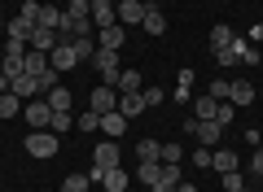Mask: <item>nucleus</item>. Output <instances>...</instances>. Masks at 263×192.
I'll return each mask as SVG.
<instances>
[{
	"instance_id": "1",
	"label": "nucleus",
	"mask_w": 263,
	"mask_h": 192,
	"mask_svg": "<svg viewBox=\"0 0 263 192\" xmlns=\"http://www.w3.org/2000/svg\"><path fill=\"white\" fill-rule=\"evenodd\" d=\"M184 131L197 140V144H206V148H215V144H219V136H224V127H219L215 118H206V122H202V118H189V122H184Z\"/></svg>"
},
{
	"instance_id": "2",
	"label": "nucleus",
	"mask_w": 263,
	"mask_h": 192,
	"mask_svg": "<svg viewBox=\"0 0 263 192\" xmlns=\"http://www.w3.org/2000/svg\"><path fill=\"white\" fill-rule=\"evenodd\" d=\"M110 166H119V140H101V144H97L88 179H101V170H110Z\"/></svg>"
},
{
	"instance_id": "3",
	"label": "nucleus",
	"mask_w": 263,
	"mask_h": 192,
	"mask_svg": "<svg viewBox=\"0 0 263 192\" xmlns=\"http://www.w3.org/2000/svg\"><path fill=\"white\" fill-rule=\"evenodd\" d=\"M22 144H27V157H40V162L57 153V136H53V131H27Z\"/></svg>"
},
{
	"instance_id": "4",
	"label": "nucleus",
	"mask_w": 263,
	"mask_h": 192,
	"mask_svg": "<svg viewBox=\"0 0 263 192\" xmlns=\"http://www.w3.org/2000/svg\"><path fill=\"white\" fill-rule=\"evenodd\" d=\"M88 110L101 118V114H114L119 110V88H110V83H101V88H92V96H88Z\"/></svg>"
},
{
	"instance_id": "5",
	"label": "nucleus",
	"mask_w": 263,
	"mask_h": 192,
	"mask_svg": "<svg viewBox=\"0 0 263 192\" xmlns=\"http://www.w3.org/2000/svg\"><path fill=\"white\" fill-rule=\"evenodd\" d=\"M92 61H97V70H101V79L114 88V83H119V74H123V70H119V53H114V48H97Z\"/></svg>"
},
{
	"instance_id": "6",
	"label": "nucleus",
	"mask_w": 263,
	"mask_h": 192,
	"mask_svg": "<svg viewBox=\"0 0 263 192\" xmlns=\"http://www.w3.org/2000/svg\"><path fill=\"white\" fill-rule=\"evenodd\" d=\"M101 183L105 192H123V188H132V175H127V166H110V170H101Z\"/></svg>"
},
{
	"instance_id": "7",
	"label": "nucleus",
	"mask_w": 263,
	"mask_h": 192,
	"mask_svg": "<svg viewBox=\"0 0 263 192\" xmlns=\"http://www.w3.org/2000/svg\"><path fill=\"white\" fill-rule=\"evenodd\" d=\"M114 13H119L123 27H141V22H145V5H141V0H119Z\"/></svg>"
},
{
	"instance_id": "8",
	"label": "nucleus",
	"mask_w": 263,
	"mask_h": 192,
	"mask_svg": "<svg viewBox=\"0 0 263 192\" xmlns=\"http://www.w3.org/2000/svg\"><path fill=\"white\" fill-rule=\"evenodd\" d=\"M48 66H53L57 74H62V70H75V66H79V53H75L70 44H57L53 53H48Z\"/></svg>"
},
{
	"instance_id": "9",
	"label": "nucleus",
	"mask_w": 263,
	"mask_h": 192,
	"mask_svg": "<svg viewBox=\"0 0 263 192\" xmlns=\"http://www.w3.org/2000/svg\"><path fill=\"white\" fill-rule=\"evenodd\" d=\"M48 118H53L48 101H27V122H31V131H48Z\"/></svg>"
},
{
	"instance_id": "10",
	"label": "nucleus",
	"mask_w": 263,
	"mask_h": 192,
	"mask_svg": "<svg viewBox=\"0 0 263 192\" xmlns=\"http://www.w3.org/2000/svg\"><path fill=\"white\" fill-rule=\"evenodd\" d=\"M119 22V13H114V0H92V27H114Z\"/></svg>"
},
{
	"instance_id": "11",
	"label": "nucleus",
	"mask_w": 263,
	"mask_h": 192,
	"mask_svg": "<svg viewBox=\"0 0 263 192\" xmlns=\"http://www.w3.org/2000/svg\"><path fill=\"white\" fill-rule=\"evenodd\" d=\"M9 92L18 96V101H22V96H40V83H35V74L22 70V74H13V79H9Z\"/></svg>"
},
{
	"instance_id": "12",
	"label": "nucleus",
	"mask_w": 263,
	"mask_h": 192,
	"mask_svg": "<svg viewBox=\"0 0 263 192\" xmlns=\"http://www.w3.org/2000/svg\"><path fill=\"white\" fill-rule=\"evenodd\" d=\"M228 101L233 105H250L254 101V83L250 79H228Z\"/></svg>"
},
{
	"instance_id": "13",
	"label": "nucleus",
	"mask_w": 263,
	"mask_h": 192,
	"mask_svg": "<svg viewBox=\"0 0 263 192\" xmlns=\"http://www.w3.org/2000/svg\"><path fill=\"white\" fill-rule=\"evenodd\" d=\"M123 39H127V31H123L119 22H114V27H101V31H97V48H114V53H119Z\"/></svg>"
},
{
	"instance_id": "14",
	"label": "nucleus",
	"mask_w": 263,
	"mask_h": 192,
	"mask_svg": "<svg viewBox=\"0 0 263 192\" xmlns=\"http://www.w3.org/2000/svg\"><path fill=\"white\" fill-rule=\"evenodd\" d=\"M149 35H167V13L158 9V5H145V22H141Z\"/></svg>"
},
{
	"instance_id": "15",
	"label": "nucleus",
	"mask_w": 263,
	"mask_h": 192,
	"mask_svg": "<svg viewBox=\"0 0 263 192\" xmlns=\"http://www.w3.org/2000/svg\"><path fill=\"white\" fill-rule=\"evenodd\" d=\"M31 31H35V22H31V18H22V13L5 22V35H9V39H22V44L31 39Z\"/></svg>"
},
{
	"instance_id": "16",
	"label": "nucleus",
	"mask_w": 263,
	"mask_h": 192,
	"mask_svg": "<svg viewBox=\"0 0 263 192\" xmlns=\"http://www.w3.org/2000/svg\"><path fill=\"white\" fill-rule=\"evenodd\" d=\"M119 114H123V118H136V114H145V96H141V92H132V96H123V92H119Z\"/></svg>"
},
{
	"instance_id": "17",
	"label": "nucleus",
	"mask_w": 263,
	"mask_h": 192,
	"mask_svg": "<svg viewBox=\"0 0 263 192\" xmlns=\"http://www.w3.org/2000/svg\"><path fill=\"white\" fill-rule=\"evenodd\" d=\"M101 131H105V140H119L123 131H127V118H123L119 110H114V114H101Z\"/></svg>"
},
{
	"instance_id": "18",
	"label": "nucleus",
	"mask_w": 263,
	"mask_h": 192,
	"mask_svg": "<svg viewBox=\"0 0 263 192\" xmlns=\"http://www.w3.org/2000/svg\"><path fill=\"white\" fill-rule=\"evenodd\" d=\"M215 110H219L215 96H206V92H197V96H193V118L206 122V118H215Z\"/></svg>"
},
{
	"instance_id": "19",
	"label": "nucleus",
	"mask_w": 263,
	"mask_h": 192,
	"mask_svg": "<svg viewBox=\"0 0 263 192\" xmlns=\"http://www.w3.org/2000/svg\"><path fill=\"white\" fill-rule=\"evenodd\" d=\"M114 88H119L123 96H132V92H145V79H141V70H123Z\"/></svg>"
},
{
	"instance_id": "20",
	"label": "nucleus",
	"mask_w": 263,
	"mask_h": 192,
	"mask_svg": "<svg viewBox=\"0 0 263 192\" xmlns=\"http://www.w3.org/2000/svg\"><path fill=\"white\" fill-rule=\"evenodd\" d=\"M237 39V27H228V22H219V27H211V53L215 48H228Z\"/></svg>"
},
{
	"instance_id": "21",
	"label": "nucleus",
	"mask_w": 263,
	"mask_h": 192,
	"mask_svg": "<svg viewBox=\"0 0 263 192\" xmlns=\"http://www.w3.org/2000/svg\"><path fill=\"white\" fill-rule=\"evenodd\" d=\"M22 70H27V74H35V79H40V74L48 70V53H35V48H27V61H22Z\"/></svg>"
},
{
	"instance_id": "22",
	"label": "nucleus",
	"mask_w": 263,
	"mask_h": 192,
	"mask_svg": "<svg viewBox=\"0 0 263 192\" xmlns=\"http://www.w3.org/2000/svg\"><path fill=\"white\" fill-rule=\"evenodd\" d=\"M70 48L79 53V61H92V57H97V39L92 35H75V39H70Z\"/></svg>"
},
{
	"instance_id": "23",
	"label": "nucleus",
	"mask_w": 263,
	"mask_h": 192,
	"mask_svg": "<svg viewBox=\"0 0 263 192\" xmlns=\"http://www.w3.org/2000/svg\"><path fill=\"white\" fill-rule=\"evenodd\" d=\"M211 166H215L219 175H228V170H237V153H233V148H215V157H211Z\"/></svg>"
},
{
	"instance_id": "24",
	"label": "nucleus",
	"mask_w": 263,
	"mask_h": 192,
	"mask_svg": "<svg viewBox=\"0 0 263 192\" xmlns=\"http://www.w3.org/2000/svg\"><path fill=\"white\" fill-rule=\"evenodd\" d=\"M158 175H162V162H141V166H136V179H141L145 188H154Z\"/></svg>"
},
{
	"instance_id": "25",
	"label": "nucleus",
	"mask_w": 263,
	"mask_h": 192,
	"mask_svg": "<svg viewBox=\"0 0 263 192\" xmlns=\"http://www.w3.org/2000/svg\"><path fill=\"white\" fill-rule=\"evenodd\" d=\"M18 114H22V101L13 96V92H0V122H5V118H18Z\"/></svg>"
},
{
	"instance_id": "26",
	"label": "nucleus",
	"mask_w": 263,
	"mask_h": 192,
	"mask_svg": "<svg viewBox=\"0 0 263 192\" xmlns=\"http://www.w3.org/2000/svg\"><path fill=\"white\" fill-rule=\"evenodd\" d=\"M136 157H141V162H162V144L158 140H141V144H136Z\"/></svg>"
},
{
	"instance_id": "27",
	"label": "nucleus",
	"mask_w": 263,
	"mask_h": 192,
	"mask_svg": "<svg viewBox=\"0 0 263 192\" xmlns=\"http://www.w3.org/2000/svg\"><path fill=\"white\" fill-rule=\"evenodd\" d=\"M44 101H48V110H70V101H75V96H70V92H66V88H62V83H57V88H53V92H48Z\"/></svg>"
},
{
	"instance_id": "28",
	"label": "nucleus",
	"mask_w": 263,
	"mask_h": 192,
	"mask_svg": "<svg viewBox=\"0 0 263 192\" xmlns=\"http://www.w3.org/2000/svg\"><path fill=\"white\" fill-rule=\"evenodd\" d=\"M75 122H70V110H53V118H48V131L53 136H62V131H70Z\"/></svg>"
},
{
	"instance_id": "29",
	"label": "nucleus",
	"mask_w": 263,
	"mask_h": 192,
	"mask_svg": "<svg viewBox=\"0 0 263 192\" xmlns=\"http://www.w3.org/2000/svg\"><path fill=\"white\" fill-rule=\"evenodd\" d=\"M35 83H40V96H48V92H53V88H57V83H62V74H57V70H53V66H48V70H44V74H40V79H35Z\"/></svg>"
},
{
	"instance_id": "30",
	"label": "nucleus",
	"mask_w": 263,
	"mask_h": 192,
	"mask_svg": "<svg viewBox=\"0 0 263 192\" xmlns=\"http://www.w3.org/2000/svg\"><path fill=\"white\" fill-rule=\"evenodd\" d=\"M88 183H92L88 175H66V179H62V192H88Z\"/></svg>"
},
{
	"instance_id": "31",
	"label": "nucleus",
	"mask_w": 263,
	"mask_h": 192,
	"mask_svg": "<svg viewBox=\"0 0 263 192\" xmlns=\"http://www.w3.org/2000/svg\"><path fill=\"white\" fill-rule=\"evenodd\" d=\"M162 162H184V144L180 140H167L162 144Z\"/></svg>"
},
{
	"instance_id": "32",
	"label": "nucleus",
	"mask_w": 263,
	"mask_h": 192,
	"mask_svg": "<svg viewBox=\"0 0 263 192\" xmlns=\"http://www.w3.org/2000/svg\"><path fill=\"white\" fill-rule=\"evenodd\" d=\"M141 96H145V110H158V105L167 101V92H162V88H145Z\"/></svg>"
},
{
	"instance_id": "33",
	"label": "nucleus",
	"mask_w": 263,
	"mask_h": 192,
	"mask_svg": "<svg viewBox=\"0 0 263 192\" xmlns=\"http://www.w3.org/2000/svg\"><path fill=\"white\" fill-rule=\"evenodd\" d=\"M211 157H215V148H206V144H197L193 153H189V162H193V166H211Z\"/></svg>"
},
{
	"instance_id": "34",
	"label": "nucleus",
	"mask_w": 263,
	"mask_h": 192,
	"mask_svg": "<svg viewBox=\"0 0 263 192\" xmlns=\"http://www.w3.org/2000/svg\"><path fill=\"white\" fill-rule=\"evenodd\" d=\"M206 96H215V101H228V79H211V83H206Z\"/></svg>"
},
{
	"instance_id": "35",
	"label": "nucleus",
	"mask_w": 263,
	"mask_h": 192,
	"mask_svg": "<svg viewBox=\"0 0 263 192\" xmlns=\"http://www.w3.org/2000/svg\"><path fill=\"white\" fill-rule=\"evenodd\" d=\"M22 61H27V57H0V70L13 79V74H22Z\"/></svg>"
},
{
	"instance_id": "36",
	"label": "nucleus",
	"mask_w": 263,
	"mask_h": 192,
	"mask_svg": "<svg viewBox=\"0 0 263 192\" xmlns=\"http://www.w3.org/2000/svg\"><path fill=\"white\" fill-rule=\"evenodd\" d=\"M75 127H79V131H101V118H97V114L88 110V114H79V122H75Z\"/></svg>"
},
{
	"instance_id": "37",
	"label": "nucleus",
	"mask_w": 263,
	"mask_h": 192,
	"mask_svg": "<svg viewBox=\"0 0 263 192\" xmlns=\"http://www.w3.org/2000/svg\"><path fill=\"white\" fill-rule=\"evenodd\" d=\"M193 96H197V92L193 88H180V83H176V92H171V101H176V105H193Z\"/></svg>"
},
{
	"instance_id": "38",
	"label": "nucleus",
	"mask_w": 263,
	"mask_h": 192,
	"mask_svg": "<svg viewBox=\"0 0 263 192\" xmlns=\"http://www.w3.org/2000/svg\"><path fill=\"white\" fill-rule=\"evenodd\" d=\"M219 179H224V188H228V192L246 188V183H241V170H228V175H219Z\"/></svg>"
},
{
	"instance_id": "39",
	"label": "nucleus",
	"mask_w": 263,
	"mask_h": 192,
	"mask_svg": "<svg viewBox=\"0 0 263 192\" xmlns=\"http://www.w3.org/2000/svg\"><path fill=\"white\" fill-rule=\"evenodd\" d=\"M18 13H22V18H31V22H35V18H40V0H22V9H18Z\"/></svg>"
},
{
	"instance_id": "40",
	"label": "nucleus",
	"mask_w": 263,
	"mask_h": 192,
	"mask_svg": "<svg viewBox=\"0 0 263 192\" xmlns=\"http://www.w3.org/2000/svg\"><path fill=\"white\" fill-rule=\"evenodd\" d=\"M246 39H250V44L259 48V44H263V22H254V27H250V35H246Z\"/></svg>"
},
{
	"instance_id": "41",
	"label": "nucleus",
	"mask_w": 263,
	"mask_h": 192,
	"mask_svg": "<svg viewBox=\"0 0 263 192\" xmlns=\"http://www.w3.org/2000/svg\"><path fill=\"white\" fill-rule=\"evenodd\" d=\"M250 170H254V175H263V144L254 148V157H250Z\"/></svg>"
},
{
	"instance_id": "42",
	"label": "nucleus",
	"mask_w": 263,
	"mask_h": 192,
	"mask_svg": "<svg viewBox=\"0 0 263 192\" xmlns=\"http://www.w3.org/2000/svg\"><path fill=\"white\" fill-rule=\"evenodd\" d=\"M241 61H246V66H259V48L250 44V48H246V53H241Z\"/></svg>"
},
{
	"instance_id": "43",
	"label": "nucleus",
	"mask_w": 263,
	"mask_h": 192,
	"mask_svg": "<svg viewBox=\"0 0 263 192\" xmlns=\"http://www.w3.org/2000/svg\"><path fill=\"white\" fill-rule=\"evenodd\" d=\"M0 92H9V74L5 70H0Z\"/></svg>"
},
{
	"instance_id": "44",
	"label": "nucleus",
	"mask_w": 263,
	"mask_h": 192,
	"mask_svg": "<svg viewBox=\"0 0 263 192\" xmlns=\"http://www.w3.org/2000/svg\"><path fill=\"white\" fill-rule=\"evenodd\" d=\"M176 192H197V188H193V183H176Z\"/></svg>"
},
{
	"instance_id": "45",
	"label": "nucleus",
	"mask_w": 263,
	"mask_h": 192,
	"mask_svg": "<svg viewBox=\"0 0 263 192\" xmlns=\"http://www.w3.org/2000/svg\"><path fill=\"white\" fill-rule=\"evenodd\" d=\"M145 192H162V188H145Z\"/></svg>"
},
{
	"instance_id": "46",
	"label": "nucleus",
	"mask_w": 263,
	"mask_h": 192,
	"mask_svg": "<svg viewBox=\"0 0 263 192\" xmlns=\"http://www.w3.org/2000/svg\"><path fill=\"white\" fill-rule=\"evenodd\" d=\"M0 31H5V18H0Z\"/></svg>"
},
{
	"instance_id": "47",
	"label": "nucleus",
	"mask_w": 263,
	"mask_h": 192,
	"mask_svg": "<svg viewBox=\"0 0 263 192\" xmlns=\"http://www.w3.org/2000/svg\"><path fill=\"white\" fill-rule=\"evenodd\" d=\"M237 192H250V188H237Z\"/></svg>"
},
{
	"instance_id": "48",
	"label": "nucleus",
	"mask_w": 263,
	"mask_h": 192,
	"mask_svg": "<svg viewBox=\"0 0 263 192\" xmlns=\"http://www.w3.org/2000/svg\"><path fill=\"white\" fill-rule=\"evenodd\" d=\"M123 192H132V188H123Z\"/></svg>"
},
{
	"instance_id": "49",
	"label": "nucleus",
	"mask_w": 263,
	"mask_h": 192,
	"mask_svg": "<svg viewBox=\"0 0 263 192\" xmlns=\"http://www.w3.org/2000/svg\"><path fill=\"white\" fill-rule=\"evenodd\" d=\"M259 179H263V175H259Z\"/></svg>"
}]
</instances>
